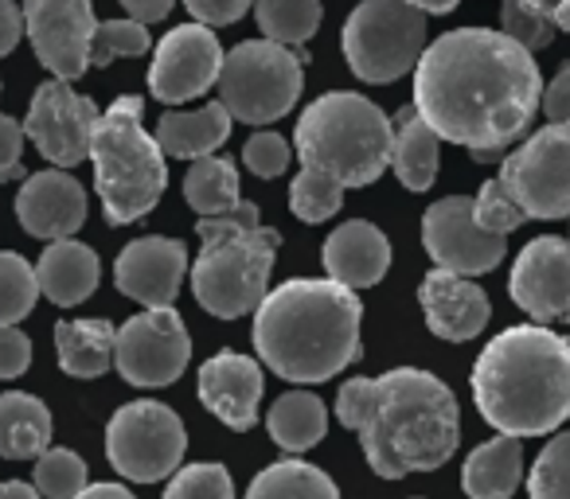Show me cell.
Instances as JSON below:
<instances>
[{"label":"cell","mask_w":570,"mask_h":499,"mask_svg":"<svg viewBox=\"0 0 570 499\" xmlns=\"http://www.w3.org/2000/svg\"><path fill=\"white\" fill-rule=\"evenodd\" d=\"M199 258L191 266V293L212 317L238 320L262 305L277 262L282 234L258 222V207L238 203L196 222Z\"/></svg>","instance_id":"6"},{"label":"cell","mask_w":570,"mask_h":499,"mask_svg":"<svg viewBox=\"0 0 570 499\" xmlns=\"http://www.w3.org/2000/svg\"><path fill=\"white\" fill-rule=\"evenodd\" d=\"M344 59L364 82H399L426 51V12L406 0H364L344 20Z\"/></svg>","instance_id":"9"},{"label":"cell","mask_w":570,"mask_h":499,"mask_svg":"<svg viewBox=\"0 0 570 499\" xmlns=\"http://www.w3.org/2000/svg\"><path fill=\"white\" fill-rule=\"evenodd\" d=\"M20 152H24V126L9 113H0V180H20Z\"/></svg>","instance_id":"43"},{"label":"cell","mask_w":570,"mask_h":499,"mask_svg":"<svg viewBox=\"0 0 570 499\" xmlns=\"http://www.w3.org/2000/svg\"><path fill=\"white\" fill-rule=\"evenodd\" d=\"M87 488V460L71 449H43L36 457V491L43 499H75Z\"/></svg>","instance_id":"34"},{"label":"cell","mask_w":570,"mask_h":499,"mask_svg":"<svg viewBox=\"0 0 570 499\" xmlns=\"http://www.w3.org/2000/svg\"><path fill=\"white\" fill-rule=\"evenodd\" d=\"M531 499H570V429L543 445L528 476Z\"/></svg>","instance_id":"36"},{"label":"cell","mask_w":570,"mask_h":499,"mask_svg":"<svg viewBox=\"0 0 570 499\" xmlns=\"http://www.w3.org/2000/svg\"><path fill=\"white\" fill-rule=\"evenodd\" d=\"M160 499H235V483H230V472L215 460H204V465H188L176 468L173 480H168V491Z\"/></svg>","instance_id":"37"},{"label":"cell","mask_w":570,"mask_h":499,"mask_svg":"<svg viewBox=\"0 0 570 499\" xmlns=\"http://www.w3.org/2000/svg\"><path fill=\"white\" fill-rule=\"evenodd\" d=\"M75 499H134V491L121 483H87Z\"/></svg>","instance_id":"48"},{"label":"cell","mask_w":570,"mask_h":499,"mask_svg":"<svg viewBox=\"0 0 570 499\" xmlns=\"http://www.w3.org/2000/svg\"><path fill=\"white\" fill-rule=\"evenodd\" d=\"M0 499H43V496L36 491V483L9 480V483H0Z\"/></svg>","instance_id":"49"},{"label":"cell","mask_w":570,"mask_h":499,"mask_svg":"<svg viewBox=\"0 0 570 499\" xmlns=\"http://www.w3.org/2000/svg\"><path fill=\"white\" fill-rule=\"evenodd\" d=\"M188 273V246L180 238H137L114 262V281L129 301L145 309H168L180 293V281Z\"/></svg>","instance_id":"18"},{"label":"cell","mask_w":570,"mask_h":499,"mask_svg":"<svg viewBox=\"0 0 570 499\" xmlns=\"http://www.w3.org/2000/svg\"><path fill=\"white\" fill-rule=\"evenodd\" d=\"M305 63L309 56L302 48H282L274 40H246L230 48L215 79L230 121L274 126L277 118H285L305 90Z\"/></svg>","instance_id":"8"},{"label":"cell","mask_w":570,"mask_h":499,"mask_svg":"<svg viewBox=\"0 0 570 499\" xmlns=\"http://www.w3.org/2000/svg\"><path fill=\"white\" fill-rule=\"evenodd\" d=\"M17 219L32 238H71L87 222V188L67 168L28 176L17 196Z\"/></svg>","instance_id":"19"},{"label":"cell","mask_w":570,"mask_h":499,"mask_svg":"<svg viewBox=\"0 0 570 499\" xmlns=\"http://www.w3.org/2000/svg\"><path fill=\"white\" fill-rule=\"evenodd\" d=\"M51 445V410L36 395H0V457L28 460Z\"/></svg>","instance_id":"28"},{"label":"cell","mask_w":570,"mask_h":499,"mask_svg":"<svg viewBox=\"0 0 570 499\" xmlns=\"http://www.w3.org/2000/svg\"><path fill=\"white\" fill-rule=\"evenodd\" d=\"M531 12H539V17L551 20L559 32H570V0H523Z\"/></svg>","instance_id":"47"},{"label":"cell","mask_w":570,"mask_h":499,"mask_svg":"<svg viewBox=\"0 0 570 499\" xmlns=\"http://www.w3.org/2000/svg\"><path fill=\"white\" fill-rule=\"evenodd\" d=\"M32 363V340L17 325H0V379H20Z\"/></svg>","instance_id":"41"},{"label":"cell","mask_w":570,"mask_h":499,"mask_svg":"<svg viewBox=\"0 0 570 499\" xmlns=\"http://www.w3.org/2000/svg\"><path fill=\"white\" fill-rule=\"evenodd\" d=\"M422 246H426V255L434 258L438 270L461 273V278L492 273L508 255V238L489 234L473 219V199L469 196L438 199L422 214Z\"/></svg>","instance_id":"13"},{"label":"cell","mask_w":570,"mask_h":499,"mask_svg":"<svg viewBox=\"0 0 570 499\" xmlns=\"http://www.w3.org/2000/svg\"><path fill=\"white\" fill-rule=\"evenodd\" d=\"M500 32H504L512 43H520L523 51L535 56V51L551 48L559 28H554L547 17H539V12H531L523 0H504V4H500Z\"/></svg>","instance_id":"39"},{"label":"cell","mask_w":570,"mask_h":499,"mask_svg":"<svg viewBox=\"0 0 570 499\" xmlns=\"http://www.w3.org/2000/svg\"><path fill=\"white\" fill-rule=\"evenodd\" d=\"M500 183L528 219H570V121H551L508 152Z\"/></svg>","instance_id":"11"},{"label":"cell","mask_w":570,"mask_h":499,"mask_svg":"<svg viewBox=\"0 0 570 499\" xmlns=\"http://www.w3.org/2000/svg\"><path fill=\"white\" fill-rule=\"evenodd\" d=\"M153 48L149 24L141 20H102L90 40V67H110L114 59H137Z\"/></svg>","instance_id":"35"},{"label":"cell","mask_w":570,"mask_h":499,"mask_svg":"<svg viewBox=\"0 0 570 499\" xmlns=\"http://www.w3.org/2000/svg\"><path fill=\"white\" fill-rule=\"evenodd\" d=\"M297 172L289 207L302 222L333 219L352 188L375 183L391 164V118L364 94L333 90L297 121Z\"/></svg>","instance_id":"3"},{"label":"cell","mask_w":570,"mask_h":499,"mask_svg":"<svg viewBox=\"0 0 570 499\" xmlns=\"http://www.w3.org/2000/svg\"><path fill=\"white\" fill-rule=\"evenodd\" d=\"M157 144L165 157L199 160L215 157L230 137V113L223 102H207L199 110H173L157 121Z\"/></svg>","instance_id":"24"},{"label":"cell","mask_w":570,"mask_h":499,"mask_svg":"<svg viewBox=\"0 0 570 499\" xmlns=\"http://www.w3.org/2000/svg\"><path fill=\"white\" fill-rule=\"evenodd\" d=\"M473 219L481 222L489 234H500V238H508L512 230H520L523 222H528V214L520 211V203L512 199V191L500 183V176L497 180H489L481 188V196L473 199Z\"/></svg>","instance_id":"38"},{"label":"cell","mask_w":570,"mask_h":499,"mask_svg":"<svg viewBox=\"0 0 570 499\" xmlns=\"http://www.w3.org/2000/svg\"><path fill=\"white\" fill-rule=\"evenodd\" d=\"M406 4H414V9H422L426 17H442V12H453L461 4V0H406Z\"/></svg>","instance_id":"50"},{"label":"cell","mask_w":570,"mask_h":499,"mask_svg":"<svg viewBox=\"0 0 570 499\" xmlns=\"http://www.w3.org/2000/svg\"><path fill=\"white\" fill-rule=\"evenodd\" d=\"M321 0H254L262 40H274L282 48H305L321 28Z\"/></svg>","instance_id":"32"},{"label":"cell","mask_w":570,"mask_h":499,"mask_svg":"<svg viewBox=\"0 0 570 499\" xmlns=\"http://www.w3.org/2000/svg\"><path fill=\"white\" fill-rule=\"evenodd\" d=\"M539 106H543V113L551 121H570V63L562 67L551 82H547L543 102H539Z\"/></svg>","instance_id":"44"},{"label":"cell","mask_w":570,"mask_h":499,"mask_svg":"<svg viewBox=\"0 0 570 499\" xmlns=\"http://www.w3.org/2000/svg\"><path fill=\"white\" fill-rule=\"evenodd\" d=\"M184 9L191 12V20H196V24L223 28V24H235V20H243L246 12L254 9V0H184Z\"/></svg>","instance_id":"42"},{"label":"cell","mask_w":570,"mask_h":499,"mask_svg":"<svg viewBox=\"0 0 570 499\" xmlns=\"http://www.w3.org/2000/svg\"><path fill=\"white\" fill-rule=\"evenodd\" d=\"M360 320L356 289L333 278H294L254 309V351L285 382H328L364 356Z\"/></svg>","instance_id":"4"},{"label":"cell","mask_w":570,"mask_h":499,"mask_svg":"<svg viewBox=\"0 0 570 499\" xmlns=\"http://www.w3.org/2000/svg\"><path fill=\"white\" fill-rule=\"evenodd\" d=\"M262 390H266V379L250 356L219 351L199 367V402L238 433L254 429V421H258Z\"/></svg>","instance_id":"20"},{"label":"cell","mask_w":570,"mask_h":499,"mask_svg":"<svg viewBox=\"0 0 570 499\" xmlns=\"http://www.w3.org/2000/svg\"><path fill=\"white\" fill-rule=\"evenodd\" d=\"M336 418L360 437L367 465L383 480L434 472L461 441L458 398L438 375L419 367L344 382L336 395Z\"/></svg>","instance_id":"2"},{"label":"cell","mask_w":570,"mask_h":499,"mask_svg":"<svg viewBox=\"0 0 570 499\" xmlns=\"http://www.w3.org/2000/svg\"><path fill=\"white\" fill-rule=\"evenodd\" d=\"M419 301H422V312H426V328L450 343H465V340H473V336H481L492 317L489 293H484L476 281L461 278V273H450V270L426 273L419 289Z\"/></svg>","instance_id":"21"},{"label":"cell","mask_w":570,"mask_h":499,"mask_svg":"<svg viewBox=\"0 0 570 499\" xmlns=\"http://www.w3.org/2000/svg\"><path fill=\"white\" fill-rule=\"evenodd\" d=\"M114 340L118 328L110 320H59L56 356L71 379H98L114 367Z\"/></svg>","instance_id":"27"},{"label":"cell","mask_w":570,"mask_h":499,"mask_svg":"<svg viewBox=\"0 0 570 499\" xmlns=\"http://www.w3.org/2000/svg\"><path fill=\"white\" fill-rule=\"evenodd\" d=\"M543 79L520 43L489 28H458L434 40L414 67V110L442 141L465 144L481 164L528 133Z\"/></svg>","instance_id":"1"},{"label":"cell","mask_w":570,"mask_h":499,"mask_svg":"<svg viewBox=\"0 0 570 499\" xmlns=\"http://www.w3.org/2000/svg\"><path fill=\"white\" fill-rule=\"evenodd\" d=\"M145 102L126 94L98 118L90 137V160H95V188L102 211L114 227L145 219L160 203L168 188V164L157 137L141 126Z\"/></svg>","instance_id":"7"},{"label":"cell","mask_w":570,"mask_h":499,"mask_svg":"<svg viewBox=\"0 0 570 499\" xmlns=\"http://www.w3.org/2000/svg\"><path fill=\"white\" fill-rule=\"evenodd\" d=\"M184 199L188 207L207 219V214H223L238 207V168L227 157H199L191 160L188 176H184Z\"/></svg>","instance_id":"31"},{"label":"cell","mask_w":570,"mask_h":499,"mask_svg":"<svg viewBox=\"0 0 570 499\" xmlns=\"http://www.w3.org/2000/svg\"><path fill=\"white\" fill-rule=\"evenodd\" d=\"M36 297H40L36 266H28V258L12 250H0V325H20L36 309Z\"/></svg>","instance_id":"33"},{"label":"cell","mask_w":570,"mask_h":499,"mask_svg":"<svg viewBox=\"0 0 570 499\" xmlns=\"http://www.w3.org/2000/svg\"><path fill=\"white\" fill-rule=\"evenodd\" d=\"M223 48L207 24H180L157 43L149 67V90L153 98L168 106L191 102V98L207 94L219 79Z\"/></svg>","instance_id":"16"},{"label":"cell","mask_w":570,"mask_h":499,"mask_svg":"<svg viewBox=\"0 0 570 499\" xmlns=\"http://www.w3.org/2000/svg\"><path fill=\"white\" fill-rule=\"evenodd\" d=\"M98 118L102 113L87 94H75L71 82L51 79L32 94L24 137L40 149L48 164L75 168L90 157V137H95Z\"/></svg>","instance_id":"14"},{"label":"cell","mask_w":570,"mask_h":499,"mask_svg":"<svg viewBox=\"0 0 570 499\" xmlns=\"http://www.w3.org/2000/svg\"><path fill=\"white\" fill-rule=\"evenodd\" d=\"M266 429L274 437L277 449L285 452H309L313 445H321L328 429V413H325V402L309 390H289L282 395L266 413Z\"/></svg>","instance_id":"29"},{"label":"cell","mask_w":570,"mask_h":499,"mask_svg":"<svg viewBox=\"0 0 570 499\" xmlns=\"http://www.w3.org/2000/svg\"><path fill=\"white\" fill-rule=\"evenodd\" d=\"M24 32L32 51L56 79L75 82L90 71L95 4L90 0H24Z\"/></svg>","instance_id":"15"},{"label":"cell","mask_w":570,"mask_h":499,"mask_svg":"<svg viewBox=\"0 0 570 499\" xmlns=\"http://www.w3.org/2000/svg\"><path fill=\"white\" fill-rule=\"evenodd\" d=\"M473 402L492 429L543 437L570 418V348L547 325H520L484 343L469 375Z\"/></svg>","instance_id":"5"},{"label":"cell","mask_w":570,"mask_h":499,"mask_svg":"<svg viewBox=\"0 0 570 499\" xmlns=\"http://www.w3.org/2000/svg\"><path fill=\"white\" fill-rule=\"evenodd\" d=\"M567 348H570V340H567Z\"/></svg>","instance_id":"51"},{"label":"cell","mask_w":570,"mask_h":499,"mask_svg":"<svg viewBox=\"0 0 570 499\" xmlns=\"http://www.w3.org/2000/svg\"><path fill=\"white\" fill-rule=\"evenodd\" d=\"M188 433L176 410L160 402H129L106 426V457L126 480L157 483L180 468Z\"/></svg>","instance_id":"10"},{"label":"cell","mask_w":570,"mask_h":499,"mask_svg":"<svg viewBox=\"0 0 570 499\" xmlns=\"http://www.w3.org/2000/svg\"><path fill=\"white\" fill-rule=\"evenodd\" d=\"M176 0H121V9L129 12L134 20H141V24H157V20H165L168 12H173Z\"/></svg>","instance_id":"46"},{"label":"cell","mask_w":570,"mask_h":499,"mask_svg":"<svg viewBox=\"0 0 570 499\" xmlns=\"http://www.w3.org/2000/svg\"><path fill=\"white\" fill-rule=\"evenodd\" d=\"M321 258H325V270L333 281H341V286H348V289H372L387 278L391 242L375 222L352 219V222H341V227L328 234Z\"/></svg>","instance_id":"22"},{"label":"cell","mask_w":570,"mask_h":499,"mask_svg":"<svg viewBox=\"0 0 570 499\" xmlns=\"http://www.w3.org/2000/svg\"><path fill=\"white\" fill-rule=\"evenodd\" d=\"M20 36H24V9L17 0H0V59L17 51Z\"/></svg>","instance_id":"45"},{"label":"cell","mask_w":570,"mask_h":499,"mask_svg":"<svg viewBox=\"0 0 570 499\" xmlns=\"http://www.w3.org/2000/svg\"><path fill=\"white\" fill-rule=\"evenodd\" d=\"M102 278V262L90 246L75 242V238H56L40 255L36 266V281H40V293L48 297L59 309H75L98 289Z\"/></svg>","instance_id":"23"},{"label":"cell","mask_w":570,"mask_h":499,"mask_svg":"<svg viewBox=\"0 0 570 499\" xmlns=\"http://www.w3.org/2000/svg\"><path fill=\"white\" fill-rule=\"evenodd\" d=\"M438 144L442 137L422 121L414 106L391 118V168L406 191H430L438 180Z\"/></svg>","instance_id":"25"},{"label":"cell","mask_w":570,"mask_h":499,"mask_svg":"<svg viewBox=\"0 0 570 499\" xmlns=\"http://www.w3.org/2000/svg\"><path fill=\"white\" fill-rule=\"evenodd\" d=\"M188 359V328H184L180 312L173 305L137 312L134 320H126L118 328V340H114V367L134 387H168V382H176L184 375Z\"/></svg>","instance_id":"12"},{"label":"cell","mask_w":570,"mask_h":499,"mask_svg":"<svg viewBox=\"0 0 570 499\" xmlns=\"http://www.w3.org/2000/svg\"><path fill=\"white\" fill-rule=\"evenodd\" d=\"M523 476V437L500 433L469 452L461 468V488L469 499H512Z\"/></svg>","instance_id":"26"},{"label":"cell","mask_w":570,"mask_h":499,"mask_svg":"<svg viewBox=\"0 0 570 499\" xmlns=\"http://www.w3.org/2000/svg\"><path fill=\"white\" fill-rule=\"evenodd\" d=\"M243 164L250 168L258 180H274V176H282L285 168H289V141H285L282 133L262 129V133H254L250 141H246Z\"/></svg>","instance_id":"40"},{"label":"cell","mask_w":570,"mask_h":499,"mask_svg":"<svg viewBox=\"0 0 570 499\" xmlns=\"http://www.w3.org/2000/svg\"><path fill=\"white\" fill-rule=\"evenodd\" d=\"M512 301L535 325L570 320V242L559 234H543L520 250L508 278Z\"/></svg>","instance_id":"17"},{"label":"cell","mask_w":570,"mask_h":499,"mask_svg":"<svg viewBox=\"0 0 570 499\" xmlns=\"http://www.w3.org/2000/svg\"><path fill=\"white\" fill-rule=\"evenodd\" d=\"M246 499H341V491L325 468L289 457L262 468L246 488Z\"/></svg>","instance_id":"30"}]
</instances>
